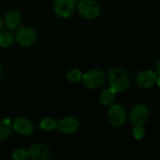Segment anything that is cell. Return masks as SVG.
Instances as JSON below:
<instances>
[{
	"instance_id": "obj_16",
	"label": "cell",
	"mask_w": 160,
	"mask_h": 160,
	"mask_svg": "<svg viewBox=\"0 0 160 160\" xmlns=\"http://www.w3.org/2000/svg\"><path fill=\"white\" fill-rule=\"evenodd\" d=\"M67 80L71 83H77L82 79V73L78 68H71L66 74Z\"/></svg>"
},
{
	"instance_id": "obj_5",
	"label": "cell",
	"mask_w": 160,
	"mask_h": 160,
	"mask_svg": "<svg viewBox=\"0 0 160 160\" xmlns=\"http://www.w3.org/2000/svg\"><path fill=\"white\" fill-rule=\"evenodd\" d=\"M16 41L22 47H30L37 40V33L31 26H22L18 29L15 36Z\"/></svg>"
},
{
	"instance_id": "obj_10",
	"label": "cell",
	"mask_w": 160,
	"mask_h": 160,
	"mask_svg": "<svg viewBox=\"0 0 160 160\" xmlns=\"http://www.w3.org/2000/svg\"><path fill=\"white\" fill-rule=\"evenodd\" d=\"M12 128L22 136H30L34 132L33 123L25 117H17L12 122Z\"/></svg>"
},
{
	"instance_id": "obj_19",
	"label": "cell",
	"mask_w": 160,
	"mask_h": 160,
	"mask_svg": "<svg viewBox=\"0 0 160 160\" xmlns=\"http://www.w3.org/2000/svg\"><path fill=\"white\" fill-rule=\"evenodd\" d=\"M132 135L136 140H142L145 135V129L143 128V126H134Z\"/></svg>"
},
{
	"instance_id": "obj_7",
	"label": "cell",
	"mask_w": 160,
	"mask_h": 160,
	"mask_svg": "<svg viewBox=\"0 0 160 160\" xmlns=\"http://www.w3.org/2000/svg\"><path fill=\"white\" fill-rule=\"evenodd\" d=\"M76 0H55L53 3L54 13L61 18L70 17L75 9Z\"/></svg>"
},
{
	"instance_id": "obj_1",
	"label": "cell",
	"mask_w": 160,
	"mask_h": 160,
	"mask_svg": "<svg viewBox=\"0 0 160 160\" xmlns=\"http://www.w3.org/2000/svg\"><path fill=\"white\" fill-rule=\"evenodd\" d=\"M108 80L112 88L116 92H123L129 87L130 80L126 70L121 68H113L108 73Z\"/></svg>"
},
{
	"instance_id": "obj_2",
	"label": "cell",
	"mask_w": 160,
	"mask_h": 160,
	"mask_svg": "<svg viewBox=\"0 0 160 160\" xmlns=\"http://www.w3.org/2000/svg\"><path fill=\"white\" fill-rule=\"evenodd\" d=\"M78 11L86 20H95L101 13L99 4L95 0H81L78 4Z\"/></svg>"
},
{
	"instance_id": "obj_4",
	"label": "cell",
	"mask_w": 160,
	"mask_h": 160,
	"mask_svg": "<svg viewBox=\"0 0 160 160\" xmlns=\"http://www.w3.org/2000/svg\"><path fill=\"white\" fill-rule=\"evenodd\" d=\"M107 118L111 126L113 128H121L127 121L126 110L120 104L111 105L107 112Z\"/></svg>"
},
{
	"instance_id": "obj_6",
	"label": "cell",
	"mask_w": 160,
	"mask_h": 160,
	"mask_svg": "<svg viewBox=\"0 0 160 160\" xmlns=\"http://www.w3.org/2000/svg\"><path fill=\"white\" fill-rule=\"evenodd\" d=\"M150 112L146 105L136 104L130 111L129 118L134 126H143L149 119Z\"/></svg>"
},
{
	"instance_id": "obj_13",
	"label": "cell",
	"mask_w": 160,
	"mask_h": 160,
	"mask_svg": "<svg viewBox=\"0 0 160 160\" xmlns=\"http://www.w3.org/2000/svg\"><path fill=\"white\" fill-rule=\"evenodd\" d=\"M116 91H114L112 88H107L100 92L98 96V101L102 106H111L116 98Z\"/></svg>"
},
{
	"instance_id": "obj_17",
	"label": "cell",
	"mask_w": 160,
	"mask_h": 160,
	"mask_svg": "<svg viewBox=\"0 0 160 160\" xmlns=\"http://www.w3.org/2000/svg\"><path fill=\"white\" fill-rule=\"evenodd\" d=\"M14 38L13 36L9 32H1L0 33V47L8 48L13 44Z\"/></svg>"
},
{
	"instance_id": "obj_22",
	"label": "cell",
	"mask_w": 160,
	"mask_h": 160,
	"mask_svg": "<svg viewBox=\"0 0 160 160\" xmlns=\"http://www.w3.org/2000/svg\"><path fill=\"white\" fill-rule=\"evenodd\" d=\"M156 83L160 87V76H158V79H157V82Z\"/></svg>"
},
{
	"instance_id": "obj_14",
	"label": "cell",
	"mask_w": 160,
	"mask_h": 160,
	"mask_svg": "<svg viewBox=\"0 0 160 160\" xmlns=\"http://www.w3.org/2000/svg\"><path fill=\"white\" fill-rule=\"evenodd\" d=\"M12 129V123H10L9 119H4L0 121V142L7 140Z\"/></svg>"
},
{
	"instance_id": "obj_18",
	"label": "cell",
	"mask_w": 160,
	"mask_h": 160,
	"mask_svg": "<svg viewBox=\"0 0 160 160\" xmlns=\"http://www.w3.org/2000/svg\"><path fill=\"white\" fill-rule=\"evenodd\" d=\"M12 159L14 160H26L30 158L29 151L23 148H18L13 151L11 155Z\"/></svg>"
},
{
	"instance_id": "obj_12",
	"label": "cell",
	"mask_w": 160,
	"mask_h": 160,
	"mask_svg": "<svg viewBox=\"0 0 160 160\" xmlns=\"http://www.w3.org/2000/svg\"><path fill=\"white\" fill-rule=\"evenodd\" d=\"M21 20H22L21 12L19 10L12 9L6 14L4 19V24L8 29H15L21 23Z\"/></svg>"
},
{
	"instance_id": "obj_9",
	"label": "cell",
	"mask_w": 160,
	"mask_h": 160,
	"mask_svg": "<svg viewBox=\"0 0 160 160\" xmlns=\"http://www.w3.org/2000/svg\"><path fill=\"white\" fill-rule=\"evenodd\" d=\"M158 74L157 72H154L151 69H144L142 70L136 77V82L137 84L143 88V89H148L153 87L156 82H157V79H158Z\"/></svg>"
},
{
	"instance_id": "obj_11",
	"label": "cell",
	"mask_w": 160,
	"mask_h": 160,
	"mask_svg": "<svg viewBox=\"0 0 160 160\" xmlns=\"http://www.w3.org/2000/svg\"><path fill=\"white\" fill-rule=\"evenodd\" d=\"M30 158L34 160H47L49 159L51 153L49 148L42 143H34L32 144L29 149Z\"/></svg>"
},
{
	"instance_id": "obj_23",
	"label": "cell",
	"mask_w": 160,
	"mask_h": 160,
	"mask_svg": "<svg viewBox=\"0 0 160 160\" xmlns=\"http://www.w3.org/2000/svg\"><path fill=\"white\" fill-rule=\"evenodd\" d=\"M1 75H2V66L0 64V78H1Z\"/></svg>"
},
{
	"instance_id": "obj_15",
	"label": "cell",
	"mask_w": 160,
	"mask_h": 160,
	"mask_svg": "<svg viewBox=\"0 0 160 160\" xmlns=\"http://www.w3.org/2000/svg\"><path fill=\"white\" fill-rule=\"evenodd\" d=\"M39 127L44 131H48V132L53 131L54 129L57 128V121L51 117H46L40 121Z\"/></svg>"
},
{
	"instance_id": "obj_21",
	"label": "cell",
	"mask_w": 160,
	"mask_h": 160,
	"mask_svg": "<svg viewBox=\"0 0 160 160\" xmlns=\"http://www.w3.org/2000/svg\"><path fill=\"white\" fill-rule=\"evenodd\" d=\"M3 25H4V21L0 18V31L3 29Z\"/></svg>"
},
{
	"instance_id": "obj_8",
	"label": "cell",
	"mask_w": 160,
	"mask_h": 160,
	"mask_svg": "<svg viewBox=\"0 0 160 160\" xmlns=\"http://www.w3.org/2000/svg\"><path fill=\"white\" fill-rule=\"evenodd\" d=\"M80 123L74 116H65L57 122V129L63 134H73L78 131Z\"/></svg>"
},
{
	"instance_id": "obj_3",
	"label": "cell",
	"mask_w": 160,
	"mask_h": 160,
	"mask_svg": "<svg viewBox=\"0 0 160 160\" xmlns=\"http://www.w3.org/2000/svg\"><path fill=\"white\" fill-rule=\"evenodd\" d=\"M83 84L89 89H98L106 82V74L101 69H91L82 75Z\"/></svg>"
},
{
	"instance_id": "obj_20",
	"label": "cell",
	"mask_w": 160,
	"mask_h": 160,
	"mask_svg": "<svg viewBox=\"0 0 160 160\" xmlns=\"http://www.w3.org/2000/svg\"><path fill=\"white\" fill-rule=\"evenodd\" d=\"M156 70H157V74L160 76V59L158 61L157 66H156Z\"/></svg>"
}]
</instances>
